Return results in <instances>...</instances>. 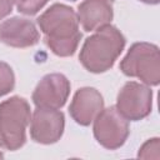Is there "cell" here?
<instances>
[{
  "label": "cell",
  "instance_id": "obj_1",
  "mask_svg": "<svg viewBox=\"0 0 160 160\" xmlns=\"http://www.w3.org/2000/svg\"><path fill=\"white\" fill-rule=\"evenodd\" d=\"M48 48L58 56L72 55L81 39L78 15L72 8L54 4L38 18Z\"/></svg>",
  "mask_w": 160,
  "mask_h": 160
},
{
  "label": "cell",
  "instance_id": "obj_2",
  "mask_svg": "<svg viewBox=\"0 0 160 160\" xmlns=\"http://www.w3.org/2000/svg\"><path fill=\"white\" fill-rule=\"evenodd\" d=\"M125 46V38L112 25L98 29L89 36L79 55L81 65L90 72L100 74L112 68Z\"/></svg>",
  "mask_w": 160,
  "mask_h": 160
},
{
  "label": "cell",
  "instance_id": "obj_3",
  "mask_svg": "<svg viewBox=\"0 0 160 160\" xmlns=\"http://www.w3.org/2000/svg\"><path fill=\"white\" fill-rule=\"evenodd\" d=\"M31 111L28 101L20 96H11L0 102V148L18 150L26 141V128Z\"/></svg>",
  "mask_w": 160,
  "mask_h": 160
},
{
  "label": "cell",
  "instance_id": "obj_4",
  "mask_svg": "<svg viewBox=\"0 0 160 160\" xmlns=\"http://www.w3.org/2000/svg\"><path fill=\"white\" fill-rule=\"evenodd\" d=\"M120 70L130 78H138L145 85L156 86L160 82L159 48L150 42H135L120 62Z\"/></svg>",
  "mask_w": 160,
  "mask_h": 160
},
{
  "label": "cell",
  "instance_id": "obj_5",
  "mask_svg": "<svg viewBox=\"0 0 160 160\" xmlns=\"http://www.w3.org/2000/svg\"><path fill=\"white\" fill-rule=\"evenodd\" d=\"M116 110L128 121H138L146 118L152 108V91L149 85L128 81L116 98Z\"/></svg>",
  "mask_w": 160,
  "mask_h": 160
},
{
  "label": "cell",
  "instance_id": "obj_6",
  "mask_svg": "<svg viewBox=\"0 0 160 160\" xmlns=\"http://www.w3.org/2000/svg\"><path fill=\"white\" fill-rule=\"evenodd\" d=\"M96 141L109 150L122 146L129 136V122L122 118L115 106L102 109L94 119L92 126Z\"/></svg>",
  "mask_w": 160,
  "mask_h": 160
},
{
  "label": "cell",
  "instance_id": "obj_7",
  "mask_svg": "<svg viewBox=\"0 0 160 160\" xmlns=\"http://www.w3.org/2000/svg\"><path fill=\"white\" fill-rule=\"evenodd\" d=\"M65 116L59 109L36 108L30 119V136L39 144H54L60 140Z\"/></svg>",
  "mask_w": 160,
  "mask_h": 160
},
{
  "label": "cell",
  "instance_id": "obj_8",
  "mask_svg": "<svg viewBox=\"0 0 160 160\" xmlns=\"http://www.w3.org/2000/svg\"><path fill=\"white\" fill-rule=\"evenodd\" d=\"M70 94V82L62 74H48L36 85L32 101L36 108L60 109L65 105Z\"/></svg>",
  "mask_w": 160,
  "mask_h": 160
},
{
  "label": "cell",
  "instance_id": "obj_9",
  "mask_svg": "<svg viewBox=\"0 0 160 160\" xmlns=\"http://www.w3.org/2000/svg\"><path fill=\"white\" fill-rule=\"evenodd\" d=\"M40 40L39 31L32 21L14 16L0 25V41L11 48H29Z\"/></svg>",
  "mask_w": 160,
  "mask_h": 160
},
{
  "label": "cell",
  "instance_id": "obj_10",
  "mask_svg": "<svg viewBox=\"0 0 160 160\" xmlns=\"http://www.w3.org/2000/svg\"><path fill=\"white\" fill-rule=\"evenodd\" d=\"M104 109V99L95 88L79 89L70 104L69 112L75 122L82 126L90 125Z\"/></svg>",
  "mask_w": 160,
  "mask_h": 160
},
{
  "label": "cell",
  "instance_id": "obj_11",
  "mask_svg": "<svg viewBox=\"0 0 160 160\" xmlns=\"http://www.w3.org/2000/svg\"><path fill=\"white\" fill-rule=\"evenodd\" d=\"M76 15L85 31H96L110 25L114 16L112 0H84L78 8Z\"/></svg>",
  "mask_w": 160,
  "mask_h": 160
},
{
  "label": "cell",
  "instance_id": "obj_12",
  "mask_svg": "<svg viewBox=\"0 0 160 160\" xmlns=\"http://www.w3.org/2000/svg\"><path fill=\"white\" fill-rule=\"evenodd\" d=\"M15 86L14 71L4 61H0V98L9 94Z\"/></svg>",
  "mask_w": 160,
  "mask_h": 160
},
{
  "label": "cell",
  "instance_id": "obj_13",
  "mask_svg": "<svg viewBox=\"0 0 160 160\" xmlns=\"http://www.w3.org/2000/svg\"><path fill=\"white\" fill-rule=\"evenodd\" d=\"M49 0H15L16 8L21 14L35 15L39 12Z\"/></svg>",
  "mask_w": 160,
  "mask_h": 160
},
{
  "label": "cell",
  "instance_id": "obj_14",
  "mask_svg": "<svg viewBox=\"0 0 160 160\" xmlns=\"http://www.w3.org/2000/svg\"><path fill=\"white\" fill-rule=\"evenodd\" d=\"M159 150H160V140H159V138L149 139L139 149L138 156L142 158V159H158L160 156Z\"/></svg>",
  "mask_w": 160,
  "mask_h": 160
},
{
  "label": "cell",
  "instance_id": "obj_15",
  "mask_svg": "<svg viewBox=\"0 0 160 160\" xmlns=\"http://www.w3.org/2000/svg\"><path fill=\"white\" fill-rule=\"evenodd\" d=\"M15 0H0V20L8 16L12 11Z\"/></svg>",
  "mask_w": 160,
  "mask_h": 160
},
{
  "label": "cell",
  "instance_id": "obj_16",
  "mask_svg": "<svg viewBox=\"0 0 160 160\" xmlns=\"http://www.w3.org/2000/svg\"><path fill=\"white\" fill-rule=\"evenodd\" d=\"M141 2H145V4H150V5H155V4H159L160 0H139Z\"/></svg>",
  "mask_w": 160,
  "mask_h": 160
},
{
  "label": "cell",
  "instance_id": "obj_17",
  "mask_svg": "<svg viewBox=\"0 0 160 160\" xmlns=\"http://www.w3.org/2000/svg\"><path fill=\"white\" fill-rule=\"evenodd\" d=\"M2 158H4V155H2V152L0 151V159H2Z\"/></svg>",
  "mask_w": 160,
  "mask_h": 160
},
{
  "label": "cell",
  "instance_id": "obj_18",
  "mask_svg": "<svg viewBox=\"0 0 160 160\" xmlns=\"http://www.w3.org/2000/svg\"><path fill=\"white\" fill-rule=\"evenodd\" d=\"M70 1H75V0H70Z\"/></svg>",
  "mask_w": 160,
  "mask_h": 160
}]
</instances>
